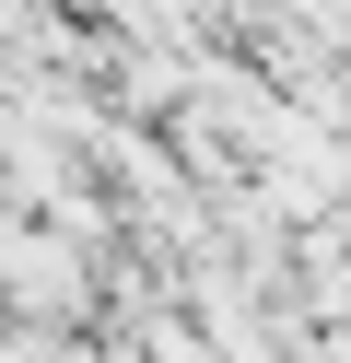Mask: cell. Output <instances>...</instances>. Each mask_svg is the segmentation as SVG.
Returning a JSON list of instances; mask_svg holds the SVG:
<instances>
[{
  "label": "cell",
  "instance_id": "1",
  "mask_svg": "<svg viewBox=\"0 0 351 363\" xmlns=\"http://www.w3.org/2000/svg\"><path fill=\"white\" fill-rule=\"evenodd\" d=\"M0 305H12L23 328H70V316L94 305V258L59 246L47 223H12V235H0Z\"/></svg>",
  "mask_w": 351,
  "mask_h": 363
}]
</instances>
